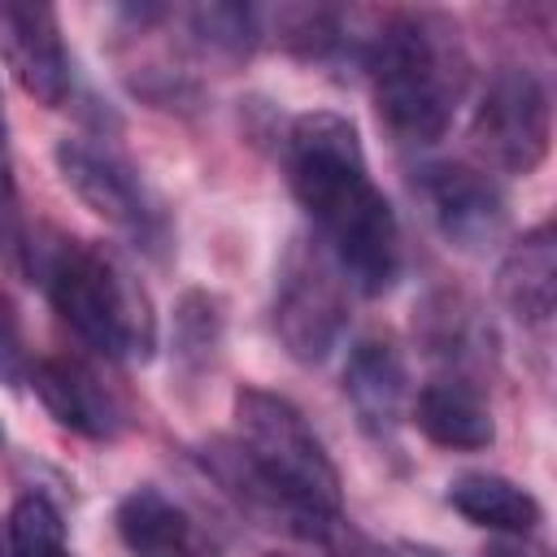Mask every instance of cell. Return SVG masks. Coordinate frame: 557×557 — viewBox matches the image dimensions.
<instances>
[{"label": "cell", "instance_id": "obj_15", "mask_svg": "<svg viewBox=\"0 0 557 557\" xmlns=\"http://www.w3.org/2000/svg\"><path fill=\"white\" fill-rule=\"evenodd\" d=\"M448 505L474 522V527H492L505 535H531L540 527V500L518 487L505 474H487V470H470L457 474L448 483Z\"/></svg>", "mask_w": 557, "mask_h": 557}, {"label": "cell", "instance_id": "obj_12", "mask_svg": "<svg viewBox=\"0 0 557 557\" xmlns=\"http://www.w3.org/2000/svg\"><path fill=\"white\" fill-rule=\"evenodd\" d=\"M496 292H500L505 309L527 326H544L553 318V305H557V244H553L548 222L527 231L505 252L500 274H496Z\"/></svg>", "mask_w": 557, "mask_h": 557}, {"label": "cell", "instance_id": "obj_22", "mask_svg": "<svg viewBox=\"0 0 557 557\" xmlns=\"http://www.w3.org/2000/svg\"><path fill=\"white\" fill-rule=\"evenodd\" d=\"M0 557H13V544H9V531L0 535Z\"/></svg>", "mask_w": 557, "mask_h": 557}, {"label": "cell", "instance_id": "obj_18", "mask_svg": "<svg viewBox=\"0 0 557 557\" xmlns=\"http://www.w3.org/2000/svg\"><path fill=\"white\" fill-rule=\"evenodd\" d=\"M0 261L9 265L26 261V231H22V209H17V187H13L9 144H4V117H0Z\"/></svg>", "mask_w": 557, "mask_h": 557}, {"label": "cell", "instance_id": "obj_21", "mask_svg": "<svg viewBox=\"0 0 557 557\" xmlns=\"http://www.w3.org/2000/svg\"><path fill=\"white\" fill-rule=\"evenodd\" d=\"M483 557H548V548L527 535H505V540H492L483 548Z\"/></svg>", "mask_w": 557, "mask_h": 557}, {"label": "cell", "instance_id": "obj_8", "mask_svg": "<svg viewBox=\"0 0 557 557\" xmlns=\"http://www.w3.org/2000/svg\"><path fill=\"white\" fill-rule=\"evenodd\" d=\"M418 187H422V200L431 205V218L448 244H457L466 252H483L487 244H496L505 235L509 209H505L500 187L483 170H470L461 161L426 165Z\"/></svg>", "mask_w": 557, "mask_h": 557}, {"label": "cell", "instance_id": "obj_7", "mask_svg": "<svg viewBox=\"0 0 557 557\" xmlns=\"http://www.w3.org/2000/svg\"><path fill=\"white\" fill-rule=\"evenodd\" d=\"M57 170L91 213H100L117 231H131L135 239H157L161 213L152 209L144 183L135 178V170L126 161H117L113 152H104L87 139H61Z\"/></svg>", "mask_w": 557, "mask_h": 557}, {"label": "cell", "instance_id": "obj_1", "mask_svg": "<svg viewBox=\"0 0 557 557\" xmlns=\"http://www.w3.org/2000/svg\"><path fill=\"white\" fill-rule=\"evenodd\" d=\"M283 165L348 283L366 296L387 292L400 274V226L370 183L357 126L326 109L296 117L283 139Z\"/></svg>", "mask_w": 557, "mask_h": 557}, {"label": "cell", "instance_id": "obj_6", "mask_svg": "<svg viewBox=\"0 0 557 557\" xmlns=\"http://www.w3.org/2000/svg\"><path fill=\"white\" fill-rule=\"evenodd\" d=\"M553 135V109L548 91L531 70H500L479 109H474V144L479 152L509 174H531Z\"/></svg>", "mask_w": 557, "mask_h": 557}, {"label": "cell", "instance_id": "obj_17", "mask_svg": "<svg viewBox=\"0 0 557 557\" xmlns=\"http://www.w3.org/2000/svg\"><path fill=\"white\" fill-rule=\"evenodd\" d=\"M191 22H196V35H200L209 48H222V52H231V57L248 52V44H252V9H239V4H209V9H196Z\"/></svg>", "mask_w": 557, "mask_h": 557}, {"label": "cell", "instance_id": "obj_4", "mask_svg": "<svg viewBox=\"0 0 557 557\" xmlns=\"http://www.w3.org/2000/svg\"><path fill=\"white\" fill-rule=\"evenodd\" d=\"M30 270L44 278L57 313L104 357H148L157 322L148 292L109 252L57 235L52 244H26Z\"/></svg>", "mask_w": 557, "mask_h": 557}, {"label": "cell", "instance_id": "obj_20", "mask_svg": "<svg viewBox=\"0 0 557 557\" xmlns=\"http://www.w3.org/2000/svg\"><path fill=\"white\" fill-rule=\"evenodd\" d=\"M318 540H326L335 557H396V553H387L383 544H374V540H366V535L348 531L344 522H331V527H326Z\"/></svg>", "mask_w": 557, "mask_h": 557}, {"label": "cell", "instance_id": "obj_16", "mask_svg": "<svg viewBox=\"0 0 557 557\" xmlns=\"http://www.w3.org/2000/svg\"><path fill=\"white\" fill-rule=\"evenodd\" d=\"M9 544H13V557H61L65 553L61 509L44 492L17 496L9 513Z\"/></svg>", "mask_w": 557, "mask_h": 557}, {"label": "cell", "instance_id": "obj_11", "mask_svg": "<svg viewBox=\"0 0 557 557\" xmlns=\"http://www.w3.org/2000/svg\"><path fill=\"white\" fill-rule=\"evenodd\" d=\"M344 392L366 431H379V435L396 431V422L409 409V374H405L400 352L387 339H361L348 352Z\"/></svg>", "mask_w": 557, "mask_h": 557}, {"label": "cell", "instance_id": "obj_3", "mask_svg": "<svg viewBox=\"0 0 557 557\" xmlns=\"http://www.w3.org/2000/svg\"><path fill=\"white\" fill-rule=\"evenodd\" d=\"M235 426L244 461L287 509L296 531L322 535L339 522V470L292 400L244 387L235 392Z\"/></svg>", "mask_w": 557, "mask_h": 557}, {"label": "cell", "instance_id": "obj_9", "mask_svg": "<svg viewBox=\"0 0 557 557\" xmlns=\"http://www.w3.org/2000/svg\"><path fill=\"white\" fill-rule=\"evenodd\" d=\"M0 57L9 61L22 91L39 104L57 109L70 96V57L61 44L57 9L0 0Z\"/></svg>", "mask_w": 557, "mask_h": 557}, {"label": "cell", "instance_id": "obj_14", "mask_svg": "<svg viewBox=\"0 0 557 557\" xmlns=\"http://www.w3.org/2000/svg\"><path fill=\"white\" fill-rule=\"evenodd\" d=\"M117 531L135 557H200L191 518L157 487H135L117 505Z\"/></svg>", "mask_w": 557, "mask_h": 557}, {"label": "cell", "instance_id": "obj_13", "mask_svg": "<svg viewBox=\"0 0 557 557\" xmlns=\"http://www.w3.org/2000/svg\"><path fill=\"white\" fill-rule=\"evenodd\" d=\"M409 413H413L418 431L431 444H440V448H466V453H474V448H487L492 435H496L483 396L470 383H461V379H435V383H426L413 396Z\"/></svg>", "mask_w": 557, "mask_h": 557}, {"label": "cell", "instance_id": "obj_23", "mask_svg": "<svg viewBox=\"0 0 557 557\" xmlns=\"http://www.w3.org/2000/svg\"><path fill=\"white\" fill-rule=\"evenodd\" d=\"M274 557H278V553H274Z\"/></svg>", "mask_w": 557, "mask_h": 557}, {"label": "cell", "instance_id": "obj_19", "mask_svg": "<svg viewBox=\"0 0 557 557\" xmlns=\"http://www.w3.org/2000/svg\"><path fill=\"white\" fill-rule=\"evenodd\" d=\"M22 361H26V352H22V322H17V309H13L9 292L0 287V379L4 383L17 379Z\"/></svg>", "mask_w": 557, "mask_h": 557}, {"label": "cell", "instance_id": "obj_5", "mask_svg": "<svg viewBox=\"0 0 557 557\" xmlns=\"http://www.w3.org/2000/svg\"><path fill=\"white\" fill-rule=\"evenodd\" d=\"M348 322V274L322 239H292L274 283V331L296 361H322Z\"/></svg>", "mask_w": 557, "mask_h": 557}, {"label": "cell", "instance_id": "obj_10", "mask_svg": "<svg viewBox=\"0 0 557 557\" xmlns=\"http://www.w3.org/2000/svg\"><path fill=\"white\" fill-rule=\"evenodd\" d=\"M30 387L35 396L44 400V409L78 431V435H91V440H109L117 435L122 426V405L117 396L96 379V370H87L83 361H70V357H48L30 370Z\"/></svg>", "mask_w": 557, "mask_h": 557}, {"label": "cell", "instance_id": "obj_2", "mask_svg": "<svg viewBox=\"0 0 557 557\" xmlns=\"http://www.w3.org/2000/svg\"><path fill=\"white\" fill-rule=\"evenodd\" d=\"M366 70L374 109L400 144H435L448 131L466 83L457 26L435 13H400L370 39Z\"/></svg>", "mask_w": 557, "mask_h": 557}]
</instances>
